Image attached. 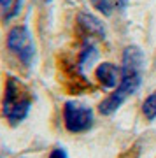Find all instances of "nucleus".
I'll return each mask as SVG.
<instances>
[{
    "label": "nucleus",
    "instance_id": "nucleus-1",
    "mask_svg": "<svg viewBox=\"0 0 156 158\" xmlns=\"http://www.w3.org/2000/svg\"><path fill=\"white\" fill-rule=\"evenodd\" d=\"M142 69H144V53L139 46H128L123 51L121 83L111 95H107L98 104V113L111 116L123 106V102L130 98L140 88L142 83Z\"/></svg>",
    "mask_w": 156,
    "mask_h": 158
},
{
    "label": "nucleus",
    "instance_id": "nucleus-2",
    "mask_svg": "<svg viewBox=\"0 0 156 158\" xmlns=\"http://www.w3.org/2000/svg\"><path fill=\"white\" fill-rule=\"evenodd\" d=\"M32 93L28 86L21 83L14 76H7L6 88H4V98H2V116L11 127H16L25 121L32 109Z\"/></svg>",
    "mask_w": 156,
    "mask_h": 158
},
{
    "label": "nucleus",
    "instance_id": "nucleus-3",
    "mask_svg": "<svg viewBox=\"0 0 156 158\" xmlns=\"http://www.w3.org/2000/svg\"><path fill=\"white\" fill-rule=\"evenodd\" d=\"M6 44H7V49L11 51L23 65L30 67L34 63L35 44H34V37L30 34L28 27H25V25L12 27L6 37Z\"/></svg>",
    "mask_w": 156,
    "mask_h": 158
},
{
    "label": "nucleus",
    "instance_id": "nucleus-4",
    "mask_svg": "<svg viewBox=\"0 0 156 158\" xmlns=\"http://www.w3.org/2000/svg\"><path fill=\"white\" fill-rule=\"evenodd\" d=\"M63 123H65V128L72 134L88 132L95 123L93 109L86 104H81V102L76 100L65 102V106H63Z\"/></svg>",
    "mask_w": 156,
    "mask_h": 158
},
{
    "label": "nucleus",
    "instance_id": "nucleus-5",
    "mask_svg": "<svg viewBox=\"0 0 156 158\" xmlns=\"http://www.w3.org/2000/svg\"><path fill=\"white\" fill-rule=\"evenodd\" d=\"M95 76L104 90H116L121 83V69L109 62L100 63L95 70Z\"/></svg>",
    "mask_w": 156,
    "mask_h": 158
},
{
    "label": "nucleus",
    "instance_id": "nucleus-6",
    "mask_svg": "<svg viewBox=\"0 0 156 158\" xmlns=\"http://www.w3.org/2000/svg\"><path fill=\"white\" fill-rule=\"evenodd\" d=\"M77 25H79V28L83 30L86 35H91V37H100V39L105 37L104 23H102L100 19H96L95 16L88 14V12H79V14H77Z\"/></svg>",
    "mask_w": 156,
    "mask_h": 158
},
{
    "label": "nucleus",
    "instance_id": "nucleus-7",
    "mask_svg": "<svg viewBox=\"0 0 156 158\" xmlns=\"http://www.w3.org/2000/svg\"><path fill=\"white\" fill-rule=\"evenodd\" d=\"M96 58H98V49H96V46L93 44L91 40H86L84 46H83V51H81V55H79V67L81 69L91 67V65L96 62Z\"/></svg>",
    "mask_w": 156,
    "mask_h": 158
},
{
    "label": "nucleus",
    "instance_id": "nucleus-8",
    "mask_svg": "<svg viewBox=\"0 0 156 158\" xmlns=\"http://www.w3.org/2000/svg\"><path fill=\"white\" fill-rule=\"evenodd\" d=\"M142 114H144V118L147 121H154L156 119V90L142 102Z\"/></svg>",
    "mask_w": 156,
    "mask_h": 158
},
{
    "label": "nucleus",
    "instance_id": "nucleus-9",
    "mask_svg": "<svg viewBox=\"0 0 156 158\" xmlns=\"http://www.w3.org/2000/svg\"><path fill=\"white\" fill-rule=\"evenodd\" d=\"M91 6L95 7L98 12H102L104 16H111L112 7H114V0H89Z\"/></svg>",
    "mask_w": 156,
    "mask_h": 158
},
{
    "label": "nucleus",
    "instance_id": "nucleus-10",
    "mask_svg": "<svg viewBox=\"0 0 156 158\" xmlns=\"http://www.w3.org/2000/svg\"><path fill=\"white\" fill-rule=\"evenodd\" d=\"M49 158H68V155H67L65 149H61V148H55V149L49 153Z\"/></svg>",
    "mask_w": 156,
    "mask_h": 158
},
{
    "label": "nucleus",
    "instance_id": "nucleus-11",
    "mask_svg": "<svg viewBox=\"0 0 156 158\" xmlns=\"http://www.w3.org/2000/svg\"><path fill=\"white\" fill-rule=\"evenodd\" d=\"M11 6H12V0H0V7H2V11L11 9Z\"/></svg>",
    "mask_w": 156,
    "mask_h": 158
},
{
    "label": "nucleus",
    "instance_id": "nucleus-12",
    "mask_svg": "<svg viewBox=\"0 0 156 158\" xmlns=\"http://www.w3.org/2000/svg\"><path fill=\"white\" fill-rule=\"evenodd\" d=\"M126 4H128V0H117V7H119V9H125Z\"/></svg>",
    "mask_w": 156,
    "mask_h": 158
}]
</instances>
